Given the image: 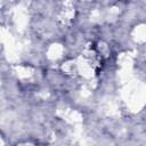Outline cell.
Returning a JSON list of instances; mask_svg holds the SVG:
<instances>
[{
	"mask_svg": "<svg viewBox=\"0 0 146 146\" xmlns=\"http://www.w3.org/2000/svg\"><path fill=\"white\" fill-rule=\"evenodd\" d=\"M15 146H35V145L32 144V143H30V141H22V143L16 144Z\"/></svg>",
	"mask_w": 146,
	"mask_h": 146,
	"instance_id": "1",
	"label": "cell"
}]
</instances>
